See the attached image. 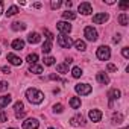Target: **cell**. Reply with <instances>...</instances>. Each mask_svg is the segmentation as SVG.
<instances>
[{"label": "cell", "instance_id": "obj_1", "mask_svg": "<svg viewBox=\"0 0 129 129\" xmlns=\"http://www.w3.org/2000/svg\"><path fill=\"white\" fill-rule=\"evenodd\" d=\"M26 97H27V100H29L30 103H34V105H40V103L44 100L43 91H40V90H37V88H27V90H26Z\"/></svg>", "mask_w": 129, "mask_h": 129}, {"label": "cell", "instance_id": "obj_2", "mask_svg": "<svg viewBox=\"0 0 129 129\" xmlns=\"http://www.w3.org/2000/svg\"><path fill=\"white\" fill-rule=\"evenodd\" d=\"M96 55H97V58H99L100 61H108V59L111 58V50H109L108 46H100V47L97 49Z\"/></svg>", "mask_w": 129, "mask_h": 129}, {"label": "cell", "instance_id": "obj_3", "mask_svg": "<svg viewBox=\"0 0 129 129\" xmlns=\"http://www.w3.org/2000/svg\"><path fill=\"white\" fill-rule=\"evenodd\" d=\"M58 44H59V47H62V49H70L72 47V44H73V41H72V38L70 37H67V35H59L58 37Z\"/></svg>", "mask_w": 129, "mask_h": 129}, {"label": "cell", "instance_id": "obj_4", "mask_svg": "<svg viewBox=\"0 0 129 129\" xmlns=\"http://www.w3.org/2000/svg\"><path fill=\"white\" fill-rule=\"evenodd\" d=\"M75 90H76V93L81 94V96H88V94L93 91L91 85H88V84H78V85L75 87Z\"/></svg>", "mask_w": 129, "mask_h": 129}, {"label": "cell", "instance_id": "obj_5", "mask_svg": "<svg viewBox=\"0 0 129 129\" xmlns=\"http://www.w3.org/2000/svg\"><path fill=\"white\" fill-rule=\"evenodd\" d=\"M84 35H85V38H87L88 41H91V43H94V41L97 40V30H96L94 27H91V26H87V27H85Z\"/></svg>", "mask_w": 129, "mask_h": 129}, {"label": "cell", "instance_id": "obj_6", "mask_svg": "<svg viewBox=\"0 0 129 129\" xmlns=\"http://www.w3.org/2000/svg\"><path fill=\"white\" fill-rule=\"evenodd\" d=\"M56 29H58L62 35H66V34H70V32H72V24H69L67 21H58V23H56Z\"/></svg>", "mask_w": 129, "mask_h": 129}, {"label": "cell", "instance_id": "obj_7", "mask_svg": "<svg viewBox=\"0 0 129 129\" xmlns=\"http://www.w3.org/2000/svg\"><path fill=\"white\" fill-rule=\"evenodd\" d=\"M14 109H15V117H17L18 120L23 118V117L26 115V111H24V105H23V102H15Z\"/></svg>", "mask_w": 129, "mask_h": 129}, {"label": "cell", "instance_id": "obj_8", "mask_svg": "<svg viewBox=\"0 0 129 129\" xmlns=\"http://www.w3.org/2000/svg\"><path fill=\"white\" fill-rule=\"evenodd\" d=\"M78 11H79L81 14H84V15H90V14L93 12V6H91V3H88V2H82V3L79 5Z\"/></svg>", "mask_w": 129, "mask_h": 129}, {"label": "cell", "instance_id": "obj_9", "mask_svg": "<svg viewBox=\"0 0 129 129\" xmlns=\"http://www.w3.org/2000/svg\"><path fill=\"white\" fill-rule=\"evenodd\" d=\"M40 127V121L37 118H27L26 121H23V129H38Z\"/></svg>", "mask_w": 129, "mask_h": 129}, {"label": "cell", "instance_id": "obj_10", "mask_svg": "<svg viewBox=\"0 0 129 129\" xmlns=\"http://www.w3.org/2000/svg\"><path fill=\"white\" fill-rule=\"evenodd\" d=\"M70 123H72V126H75V127H79V126H85V118H84L81 114H78V115L72 117Z\"/></svg>", "mask_w": 129, "mask_h": 129}, {"label": "cell", "instance_id": "obj_11", "mask_svg": "<svg viewBox=\"0 0 129 129\" xmlns=\"http://www.w3.org/2000/svg\"><path fill=\"white\" fill-rule=\"evenodd\" d=\"M88 117H90V120H91V121L97 123V121H100V120H102V112H100L99 109H90Z\"/></svg>", "mask_w": 129, "mask_h": 129}, {"label": "cell", "instance_id": "obj_12", "mask_svg": "<svg viewBox=\"0 0 129 129\" xmlns=\"http://www.w3.org/2000/svg\"><path fill=\"white\" fill-rule=\"evenodd\" d=\"M108 18H109V17H108V14L100 12V14H96V15L93 17V23H96V24H102V23H105Z\"/></svg>", "mask_w": 129, "mask_h": 129}, {"label": "cell", "instance_id": "obj_13", "mask_svg": "<svg viewBox=\"0 0 129 129\" xmlns=\"http://www.w3.org/2000/svg\"><path fill=\"white\" fill-rule=\"evenodd\" d=\"M6 59L12 64V66H21V62H23L21 58H18V56L14 55V53H8V55H6Z\"/></svg>", "mask_w": 129, "mask_h": 129}, {"label": "cell", "instance_id": "obj_14", "mask_svg": "<svg viewBox=\"0 0 129 129\" xmlns=\"http://www.w3.org/2000/svg\"><path fill=\"white\" fill-rule=\"evenodd\" d=\"M96 79H97V82L102 84V85H108V84H109V78H108L106 73H97V75H96Z\"/></svg>", "mask_w": 129, "mask_h": 129}, {"label": "cell", "instance_id": "obj_15", "mask_svg": "<svg viewBox=\"0 0 129 129\" xmlns=\"http://www.w3.org/2000/svg\"><path fill=\"white\" fill-rule=\"evenodd\" d=\"M27 41H29L30 44H38V43L41 41V37H40V34L32 32V34H29V35H27Z\"/></svg>", "mask_w": 129, "mask_h": 129}, {"label": "cell", "instance_id": "obj_16", "mask_svg": "<svg viewBox=\"0 0 129 129\" xmlns=\"http://www.w3.org/2000/svg\"><path fill=\"white\" fill-rule=\"evenodd\" d=\"M11 100H12V97H11L9 94H6V96H0V109L5 108V106H8V105L11 103Z\"/></svg>", "mask_w": 129, "mask_h": 129}, {"label": "cell", "instance_id": "obj_17", "mask_svg": "<svg viewBox=\"0 0 129 129\" xmlns=\"http://www.w3.org/2000/svg\"><path fill=\"white\" fill-rule=\"evenodd\" d=\"M12 49H14V50H23V49H24V41L20 40V38L14 40V41H12Z\"/></svg>", "mask_w": 129, "mask_h": 129}, {"label": "cell", "instance_id": "obj_18", "mask_svg": "<svg viewBox=\"0 0 129 129\" xmlns=\"http://www.w3.org/2000/svg\"><path fill=\"white\" fill-rule=\"evenodd\" d=\"M120 94H121V93H120V90H117V88H112V90L108 93V99H109L111 102H112V100H117V99L120 97Z\"/></svg>", "mask_w": 129, "mask_h": 129}, {"label": "cell", "instance_id": "obj_19", "mask_svg": "<svg viewBox=\"0 0 129 129\" xmlns=\"http://www.w3.org/2000/svg\"><path fill=\"white\" fill-rule=\"evenodd\" d=\"M29 73H35V75L43 73V66H38V64H32V66L29 67Z\"/></svg>", "mask_w": 129, "mask_h": 129}, {"label": "cell", "instance_id": "obj_20", "mask_svg": "<svg viewBox=\"0 0 129 129\" xmlns=\"http://www.w3.org/2000/svg\"><path fill=\"white\" fill-rule=\"evenodd\" d=\"M56 72L61 73V75H66V73H69V66L66 62H64V64H58V66H56Z\"/></svg>", "mask_w": 129, "mask_h": 129}, {"label": "cell", "instance_id": "obj_21", "mask_svg": "<svg viewBox=\"0 0 129 129\" xmlns=\"http://www.w3.org/2000/svg\"><path fill=\"white\" fill-rule=\"evenodd\" d=\"M70 106H72L73 109L81 108V99H79V97H72V99H70Z\"/></svg>", "mask_w": 129, "mask_h": 129}, {"label": "cell", "instance_id": "obj_22", "mask_svg": "<svg viewBox=\"0 0 129 129\" xmlns=\"http://www.w3.org/2000/svg\"><path fill=\"white\" fill-rule=\"evenodd\" d=\"M127 21H129V17H127V14H126V12H123V14H120V15H118V23H120L121 26H126V24H127Z\"/></svg>", "mask_w": 129, "mask_h": 129}, {"label": "cell", "instance_id": "obj_23", "mask_svg": "<svg viewBox=\"0 0 129 129\" xmlns=\"http://www.w3.org/2000/svg\"><path fill=\"white\" fill-rule=\"evenodd\" d=\"M12 29H14V30H24V29H26V24L21 23V21H14V23H12Z\"/></svg>", "mask_w": 129, "mask_h": 129}, {"label": "cell", "instance_id": "obj_24", "mask_svg": "<svg viewBox=\"0 0 129 129\" xmlns=\"http://www.w3.org/2000/svg\"><path fill=\"white\" fill-rule=\"evenodd\" d=\"M75 47L78 49V50H81V52H84L85 49H87V44L82 41V40H76L75 41Z\"/></svg>", "mask_w": 129, "mask_h": 129}, {"label": "cell", "instance_id": "obj_25", "mask_svg": "<svg viewBox=\"0 0 129 129\" xmlns=\"http://www.w3.org/2000/svg\"><path fill=\"white\" fill-rule=\"evenodd\" d=\"M41 50H43V53H46V55H47V53L52 50V41L46 40V41H44V44H43V49H41Z\"/></svg>", "mask_w": 129, "mask_h": 129}, {"label": "cell", "instance_id": "obj_26", "mask_svg": "<svg viewBox=\"0 0 129 129\" xmlns=\"http://www.w3.org/2000/svg\"><path fill=\"white\" fill-rule=\"evenodd\" d=\"M26 59H27V62L32 66V64H37V61H38V55H37V53H29Z\"/></svg>", "mask_w": 129, "mask_h": 129}, {"label": "cell", "instance_id": "obj_27", "mask_svg": "<svg viewBox=\"0 0 129 129\" xmlns=\"http://www.w3.org/2000/svg\"><path fill=\"white\" fill-rule=\"evenodd\" d=\"M62 17H64V20H75L76 14L72 12V11H66V12H62Z\"/></svg>", "mask_w": 129, "mask_h": 129}, {"label": "cell", "instance_id": "obj_28", "mask_svg": "<svg viewBox=\"0 0 129 129\" xmlns=\"http://www.w3.org/2000/svg\"><path fill=\"white\" fill-rule=\"evenodd\" d=\"M112 123H121L123 121V115L120 114V112H115V114H112Z\"/></svg>", "mask_w": 129, "mask_h": 129}, {"label": "cell", "instance_id": "obj_29", "mask_svg": "<svg viewBox=\"0 0 129 129\" xmlns=\"http://www.w3.org/2000/svg\"><path fill=\"white\" fill-rule=\"evenodd\" d=\"M72 75H73V78H81L82 76V69L81 67H73Z\"/></svg>", "mask_w": 129, "mask_h": 129}, {"label": "cell", "instance_id": "obj_30", "mask_svg": "<svg viewBox=\"0 0 129 129\" xmlns=\"http://www.w3.org/2000/svg\"><path fill=\"white\" fill-rule=\"evenodd\" d=\"M17 12H18V8H17V6H11V8L6 11V15H8V17H12V15H15Z\"/></svg>", "mask_w": 129, "mask_h": 129}, {"label": "cell", "instance_id": "obj_31", "mask_svg": "<svg viewBox=\"0 0 129 129\" xmlns=\"http://www.w3.org/2000/svg\"><path fill=\"white\" fill-rule=\"evenodd\" d=\"M55 58L53 56H47V58H44V64H46V66H53V64H55Z\"/></svg>", "mask_w": 129, "mask_h": 129}, {"label": "cell", "instance_id": "obj_32", "mask_svg": "<svg viewBox=\"0 0 129 129\" xmlns=\"http://www.w3.org/2000/svg\"><path fill=\"white\" fill-rule=\"evenodd\" d=\"M5 121H8V114L3 109H0V123H5Z\"/></svg>", "mask_w": 129, "mask_h": 129}, {"label": "cell", "instance_id": "obj_33", "mask_svg": "<svg viewBox=\"0 0 129 129\" xmlns=\"http://www.w3.org/2000/svg\"><path fill=\"white\" fill-rule=\"evenodd\" d=\"M61 5H62V2H59V0H52V3H50L52 9H58Z\"/></svg>", "mask_w": 129, "mask_h": 129}, {"label": "cell", "instance_id": "obj_34", "mask_svg": "<svg viewBox=\"0 0 129 129\" xmlns=\"http://www.w3.org/2000/svg\"><path fill=\"white\" fill-rule=\"evenodd\" d=\"M53 111H55V112H58V114H61V112L64 111V106H62L61 103H56V105L53 106Z\"/></svg>", "mask_w": 129, "mask_h": 129}, {"label": "cell", "instance_id": "obj_35", "mask_svg": "<svg viewBox=\"0 0 129 129\" xmlns=\"http://www.w3.org/2000/svg\"><path fill=\"white\" fill-rule=\"evenodd\" d=\"M8 82H5V81H0V91H6L8 90Z\"/></svg>", "mask_w": 129, "mask_h": 129}, {"label": "cell", "instance_id": "obj_36", "mask_svg": "<svg viewBox=\"0 0 129 129\" xmlns=\"http://www.w3.org/2000/svg\"><path fill=\"white\" fill-rule=\"evenodd\" d=\"M44 35L47 37V40H49V41H53V34H52L49 29H44Z\"/></svg>", "mask_w": 129, "mask_h": 129}, {"label": "cell", "instance_id": "obj_37", "mask_svg": "<svg viewBox=\"0 0 129 129\" xmlns=\"http://www.w3.org/2000/svg\"><path fill=\"white\" fill-rule=\"evenodd\" d=\"M118 6H120V9L126 11V9L129 8V2H120V3H118Z\"/></svg>", "mask_w": 129, "mask_h": 129}, {"label": "cell", "instance_id": "obj_38", "mask_svg": "<svg viewBox=\"0 0 129 129\" xmlns=\"http://www.w3.org/2000/svg\"><path fill=\"white\" fill-rule=\"evenodd\" d=\"M106 69H108V72H117V67L114 66V64H108Z\"/></svg>", "mask_w": 129, "mask_h": 129}, {"label": "cell", "instance_id": "obj_39", "mask_svg": "<svg viewBox=\"0 0 129 129\" xmlns=\"http://www.w3.org/2000/svg\"><path fill=\"white\" fill-rule=\"evenodd\" d=\"M121 55H123L124 58H129V49H127V47H124V49L121 50Z\"/></svg>", "mask_w": 129, "mask_h": 129}, {"label": "cell", "instance_id": "obj_40", "mask_svg": "<svg viewBox=\"0 0 129 129\" xmlns=\"http://www.w3.org/2000/svg\"><path fill=\"white\" fill-rule=\"evenodd\" d=\"M2 72H3V73H5V75H8V73H11V69H9V67H6V66H5V67H2Z\"/></svg>", "mask_w": 129, "mask_h": 129}, {"label": "cell", "instance_id": "obj_41", "mask_svg": "<svg viewBox=\"0 0 129 129\" xmlns=\"http://www.w3.org/2000/svg\"><path fill=\"white\" fill-rule=\"evenodd\" d=\"M120 40H121V38H120V35H118V34L112 38V41H114V43H120Z\"/></svg>", "mask_w": 129, "mask_h": 129}, {"label": "cell", "instance_id": "obj_42", "mask_svg": "<svg viewBox=\"0 0 129 129\" xmlns=\"http://www.w3.org/2000/svg\"><path fill=\"white\" fill-rule=\"evenodd\" d=\"M50 79H53V81H59V76H58V75H50Z\"/></svg>", "mask_w": 129, "mask_h": 129}, {"label": "cell", "instance_id": "obj_43", "mask_svg": "<svg viewBox=\"0 0 129 129\" xmlns=\"http://www.w3.org/2000/svg\"><path fill=\"white\" fill-rule=\"evenodd\" d=\"M3 12V2H0V14Z\"/></svg>", "mask_w": 129, "mask_h": 129}, {"label": "cell", "instance_id": "obj_44", "mask_svg": "<svg viewBox=\"0 0 129 129\" xmlns=\"http://www.w3.org/2000/svg\"><path fill=\"white\" fill-rule=\"evenodd\" d=\"M34 8H37V9H40V8H41V3H35V5H34Z\"/></svg>", "mask_w": 129, "mask_h": 129}, {"label": "cell", "instance_id": "obj_45", "mask_svg": "<svg viewBox=\"0 0 129 129\" xmlns=\"http://www.w3.org/2000/svg\"><path fill=\"white\" fill-rule=\"evenodd\" d=\"M49 129H55V127H49Z\"/></svg>", "mask_w": 129, "mask_h": 129}, {"label": "cell", "instance_id": "obj_46", "mask_svg": "<svg viewBox=\"0 0 129 129\" xmlns=\"http://www.w3.org/2000/svg\"><path fill=\"white\" fill-rule=\"evenodd\" d=\"M121 129H127V127H121Z\"/></svg>", "mask_w": 129, "mask_h": 129}, {"label": "cell", "instance_id": "obj_47", "mask_svg": "<svg viewBox=\"0 0 129 129\" xmlns=\"http://www.w3.org/2000/svg\"><path fill=\"white\" fill-rule=\"evenodd\" d=\"M9 129H15V127H9Z\"/></svg>", "mask_w": 129, "mask_h": 129}]
</instances>
